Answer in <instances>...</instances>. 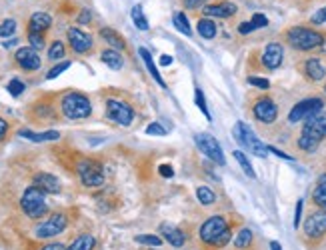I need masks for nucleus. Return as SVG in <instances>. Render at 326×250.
I'll return each instance as SVG.
<instances>
[{"label": "nucleus", "mask_w": 326, "mask_h": 250, "mask_svg": "<svg viewBox=\"0 0 326 250\" xmlns=\"http://www.w3.org/2000/svg\"><path fill=\"white\" fill-rule=\"evenodd\" d=\"M326 138V112H320L304 122L298 137V148L304 152H314L318 144Z\"/></svg>", "instance_id": "nucleus-1"}, {"label": "nucleus", "mask_w": 326, "mask_h": 250, "mask_svg": "<svg viewBox=\"0 0 326 250\" xmlns=\"http://www.w3.org/2000/svg\"><path fill=\"white\" fill-rule=\"evenodd\" d=\"M60 110L68 120H82L92 114V104L86 94L80 92H66L60 100Z\"/></svg>", "instance_id": "nucleus-2"}, {"label": "nucleus", "mask_w": 326, "mask_h": 250, "mask_svg": "<svg viewBox=\"0 0 326 250\" xmlns=\"http://www.w3.org/2000/svg\"><path fill=\"white\" fill-rule=\"evenodd\" d=\"M286 42L296 48V50H312V48H318L324 42V36L312 28H306V26H292L290 30H286Z\"/></svg>", "instance_id": "nucleus-3"}, {"label": "nucleus", "mask_w": 326, "mask_h": 250, "mask_svg": "<svg viewBox=\"0 0 326 250\" xmlns=\"http://www.w3.org/2000/svg\"><path fill=\"white\" fill-rule=\"evenodd\" d=\"M20 208L22 212L30 218V220H38L42 218L48 212V204H46V196L40 188H36L34 184L28 186L24 190L22 198H20Z\"/></svg>", "instance_id": "nucleus-4"}, {"label": "nucleus", "mask_w": 326, "mask_h": 250, "mask_svg": "<svg viewBox=\"0 0 326 250\" xmlns=\"http://www.w3.org/2000/svg\"><path fill=\"white\" fill-rule=\"evenodd\" d=\"M232 137L236 138L238 144H242L246 150H250V154H257L258 158H266V156H268V146L258 140L254 130H252L248 124L236 122L232 128Z\"/></svg>", "instance_id": "nucleus-5"}, {"label": "nucleus", "mask_w": 326, "mask_h": 250, "mask_svg": "<svg viewBox=\"0 0 326 250\" xmlns=\"http://www.w3.org/2000/svg\"><path fill=\"white\" fill-rule=\"evenodd\" d=\"M76 172L80 176V182L88 188H98L104 184V168L98 160L82 158L76 164Z\"/></svg>", "instance_id": "nucleus-6"}, {"label": "nucleus", "mask_w": 326, "mask_h": 250, "mask_svg": "<svg viewBox=\"0 0 326 250\" xmlns=\"http://www.w3.org/2000/svg\"><path fill=\"white\" fill-rule=\"evenodd\" d=\"M322 108H324V100L322 98H304V100L296 102L292 106V110L288 114V122H292V124L302 122V120L306 122L308 118L322 112Z\"/></svg>", "instance_id": "nucleus-7"}, {"label": "nucleus", "mask_w": 326, "mask_h": 250, "mask_svg": "<svg viewBox=\"0 0 326 250\" xmlns=\"http://www.w3.org/2000/svg\"><path fill=\"white\" fill-rule=\"evenodd\" d=\"M106 118L112 120L114 124L120 126H130L134 120V110L130 104L117 100V98H108L106 100Z\"/></svg>", "instance_id": "nucleus-8"}, {"label": "nucleus", "mask_w": 326, "mask_h": 250, "mask_svg": "<svg viewBox=\"0 0 326 250\" xmlns=\"http://www.w3.org/2000/svg\"><path fill=\"white\" fill-rule=\"evenodd\" d=\"M66 224H68L66 214L56 212V214H52L50 218H46L42 224H38V226L34 228V236H36V238H54V236H58V234L64 232Z\"/></svg>", "instance_id": "nucleus-9"}, {"label": "nucleus", "mask_w": 326, "mask_h": 250, "mask_svg": "<svg viewBox=\"0 0 326 250\" xmlns=\"http://www.w3.org/2000/svg\"><path fill=\"white\" fill-rule=\"evenodd\" d=\"M224 230H228V222H226V218L216 214V216H210L206 222H202L198 236H200V240H202V242H206L208 246H212V244H214V240H216V238H218Z\"/></svg>", "instance_id": "nucleus-10"}, {"label": "nucleus", "mask_w": 326, "mask_h": 250, "mask_svg": "<svg viewBox=\"0 0 326 250\" xmlns=\"http://www.w3.org/2000/svg\"><path fill=\"white\" fill-rule=\"evenodd\" d=\"M196 140V146L202 150V154H206L210 160H214L216 164H224L226 160H224V154H222V148H220V144H218V140L208 134V132H202V134H196L194 137Z\"/></svg>", "instance_id": "nucleus-11"}, {"label": "nucleus", "mask_w": 326, "mask_h": 250, "mask_svg": "<svg viewBox=\"0 0 326 250\" xmlns=\"http://www.w3.org/2000/svg\"><path fill=\"white\" fill-rule=\"evenodd\" d=\"M14 60H16V64H18L22 70H26V72H34V70L40 69V64H42L38 50L30 48V46L18 48L16 54H14Z\"/></svg>", "instance_id": "nucleus-12"}, {"label": "nucleus", "mask_w": 326, "mask_h": 250, "mask_svg": "<svg viewBox=\"0 0 326 250\" xmlns=\"http://www.w3.org/2000/svg\"><path fill=\"white\" fill-rule=\"evenodd\" d=\"M252 114H254V118L260 120V122L272 124V122L276 120V116H278V106H276L270 98H260V100L254 102V106H252Z\"/></svg>", "instance_id": "nucleus-13"}, {"label": "nucleus", "mask_w": 326, "mask_h": 250, "mask_svg": "<svg viewBox=\"0 0 326 250\" xmlns=\"http://www.w3.org/2000/svg\"><path fill=\"white\" fill-rule=\"evenodd\" d=\"M324 232H326V210L312 212L304 220V234L308 238H320Z\"/></svg>", "instance_id": "nucleus-14"}, {"label": "nucleus", "mask_w": 326, "mask_h": 250, "mask_svg": "<svg viewBox=\"0 0 326 250\" xmlns=\"http://www.w3.org/2000/svg\"><path fill=\"white\" fill-rule=\"evenodd\" d=\"M66 36H68L70 48L76 54H86V52L92 50V36L86 34V32H82L80 28H68Z\"/></svg>", "instance_id": "nucleus-15"}, {"label": "nucleus", "mask_w": 326, "mask_h": 250, "mask_svg": "<svg viewBox=\"0 0 326 250\" xmlns=\"http://www.w3.org/2000/svg\"><path fill=\"white\" fill-rule=\"evenodd\" d=\"M284 60V48L278 42H270L262 52V66L268 70H276Z\"/></svg>", "instance_id": "nucleus-16"}, {"label": "nucleus", "mask_w": 326, "mask_h": 250, "mask_svg": "<svg viewBox=\"0 0 326 250\" xmlns=\"http://www.w3.org/2000/svg\"><path fill=\"white\" fill-rule=\"evenodd\" d=\"M236 4L232 2H218V4H210L204 6L202 12L206 14V18H230L236 14Z\"/></svg>", "instance_id": "nucleus-17"}, {"label": "nucleus", "mask_w": 326, "mask_h": 250, "mask_svg": "<svg viewBox=\"0 0 326 250\" xmlns=\"http://www.w3.org/2000/svg\"><path fill=\"white\" fill-rule=\"evenodd\" d=\"M32 184H34L36 188H40L44 194H58V192H60V180H58L56 176L48 174V172H38V174H34Z\"/></svg>", "instance_id": "nucleus-18"}, {"label": "nucleus", "mask_w": 326, "mask_h": 250, "mask_svg": "<svg viewBox=\"0 0 326 250\" xmlns=\"http://www.w3.org/2000/svg\"><path fill=\"white\" fill-rule=\"evenodd\" d=\"M160 234H162L164 240L170 246H174V248H182L184 246V232L180 228H176L174 224H168V222L160 224Z\"/></svg>", "instance_id": "nucleus-19"}, {"label": "nucleus", "mask_w": 326, "mask_h": 250, "mask_svg": "<svg viewBox=\"0 0 326 250\" xmlns=\"http://www.w3.org/2000/svg\"><path fill=\"white\" fill-rule=\"evenodd\" d=\"M304 74H306L308 80L320 82V80L326 78V69L322 66V62H320L318 58H308V60L304 62Z\"/></svg>", "instance_id": "nucleus-20"}, {"label": "nucleus", "mask_w": 326, "mask_h": 250, "mask_svg": "<svg viewBox=\"0 0 326 250\" xmlns=\"http://www.w3.org/2000/svg\"><path fill=\"white\" fill-rule=\"evenodd\" d=\"M52 26V18L46 12H34L28 20V32H40L44 34V30H48Z\"/></svg>", "instance_id": "nucleus-21"}, {"label": "nucleus", "mask_w": 326, "mask_h": 250, "mask_svg": "<svg viewBox=\"0 0 326 250\" xmlns=\"http://www.w3.org/2000/svg\"><path fill=\"white\" fill-rule=\"evenodd\" d=\"M138 54H140V58H142V62L146 64V69H148V72H150V76L156 80V84H160L162 88H166V82H164V78H162V74L158 72V69H156V64H154V60H152V54L144 48V46H140L138 48Z\"/></svg>", "instance_id": "nucleus-22"}, {"label": "nucleus", "mask_w": 326, "mask_h": 250, "mask_svg": "<svg viewBox=\"0 0 326 250\" xmlns=\"http://www.w3.org/2000/svg\"><path fill=\"white\" fill-rule=\"evenodd\" d=\"M100 60L108 66V69L112 70H120L124 66V58H122V54L114 50V48H106V50H102V54H100Z\"/></svg>", "instance_id": "nucleus-23"}, {"label": "nucleus", "mask_w": 326, "mask_h": 250, "mask_svg": "<svg viewBox=\"0 0 326 250\" xmlns=\"http://www.w3.org/2000/svg\"><path fill=\"white\" fill-rule=\"evenodd\" d=\"M18 134H20L22 138L32 140V142H50V140H58V138H60V132H56V130H46V132H32V130H28V128H22Z\"/></svg>", "instance_id": "nucleus-24"}, {"label": "nucleus", "mask_w": 326, "mask_h": 250, "mask_svg": "<svg viewBox=\"0 0 326 250\" xmlns=\"http://www.w3.org/2000/svg\"><path fill=\"white\" fill-rule=\"evenodd\" d=\"M100 36H102V38H104L108 44L112 46L114 50H124V48H126L124 38L118 34L114 28H108V26H106V28H100Z\"/></svg>", "instance_id": "nucleus-25"}, {"label": "nucleus", "mask_w": 326, "mask_h": 250, "mask_svg": "<svg viewBox=\"0 0 326 250\" xmlns=\"http://www.w3.org/2000/svg\"><path fill=\"white\" fill-rule=\"evenodd\" d=\"M196 30H198V34H200L202 38H206V40H212V38L216 36V24H214V20H210V18H200L198 24H196Z\"/></svg>", "instance_id": "nucleus-26"}, {"label": "nucleus", "mask_w": 326, "mask_h": 250, "mask_svg": "<svg viewBox=\"0 0 326 250\" xmlns=\"http://www.w3.org/2000/svg\"><path fill=\"white\" fill-rule=\"evenodd\" d=\"M96 240H94L92 234H80L66 250H92Z\"/></svg>", "instance_id": "nucleus-27"}, {"label": "nucleus", "mask_w": 326, "mask_h": 250, "mask_svg": "<svg viewBox=\"0 0 326 250\" xmlns=\"http://www.w3.org/2000/svg\"><path fill=\"white\" fill-rule=\"evenodd\" d=\"M312 200L320 206V208H326V174H322V176L318 178V186H316L314 192H312Z\"/></svg>", "instance_id": "nucleus-28"}, {"label": "nucleus", "mask_w": 326, "mask_h": 250, "mask_svg": "<svg viewBox=\"0 0 326 250\" xmlns=\"http://www.w3.org/2000/svg\"><path fill=\"white\" fill-rule=\"evenodd\" d=\"M130 16H132V22L134 26L142 30V32H146L150 26H148V20H146V16H144V12H142V6L136 4V6H132V10H130Z\"/></svg>", "instance_id": "nucleus-29"}, {"label": "nucleus", "mask_w": 326, "mask_h": 250, "mask_svg": "<svg viewBox=\"0 0 326 250\" xmlns=\"http://www.w3.org/2000/svg\"><path fill=\"white\" fill-rule=\"evenodd\" d=\"M234 158H236V162L240 164V168L244 170V174H246L248 178H257V172H254V168H252L250 160L246 158V154H244L242 150H234Z\"/></svg>", "instance_id": "nucleus-30"}, {"label": "nucleus", "mask_w": 326, "mask_h": 250, "mask_svg": "<svg viewBox=\"0 0 326 250\" xmlns=\"http://www.w3.org/2000/svg\"><path fill=\"white\" fill-rule=\"evenodd\" d=\"M250 242H252V230H250V228H242V230L236 234V238H234V246L240 250L248 248Z\"/></svg>", "instance_id": "nucleus-31"}, {"label": "nucleus", "mask_w": 326, "mask_h": 250, "mask_svg": "<svg viewBox=\"0 0 326 250\" xmlns=\"http://www.w3.org/2000/svg\"><path fill=\"white\" fill-rule=\"evenodd\" d=\"M64 54H66V48H64V42H60V40H54L48 48V58L54 60V62L64 58Z\"/></svg>", "instance_id": "nucleus-32"}, {"label": "nucleus", "mask_w": 326, "mask_h": 250, "mask_svg": "<svg viewBox=\"0 0 326 250\" xmlns=\"http://www.w3.org/2000/svg\"><path fill=\"white\" fill-rule=\"evenodd\" d=\"M196 198L204 206H210V204H214L216 194H214L210 188H206V186H198V188H196Z\"/></svg>", "instance_id": "nucleus-33"}, {"label": "nucleus", "mask_w": 326, "mask_h": 250, "mask_svg": "<svg viewBox=\"0 0 326 250\" xmlns=\"http://www.w3.org/2000/svg\"><path fill=\"white\" fill-rule=\"evenodd\" d=\"M174 26L182 32V34H187V36H190L192 34V28H190V24H188V18H187V14L184 12H178V14H174Z\"/></svg>", "instance_id": "nucleus-34"}, {"label": "nucleus", "mask_w": 326, "mask_h": 250, "mask_svg": "<svg viewBox=\"0 0 326 250\" xmlns=\"http://www.w3.org/2000/svg\"><path fill=\"white\" fill-rule=\"evenodd\" d=\"M134 242L144 244V246H160V244H162V238L156 236V234H138V236L134 238Z\"/></svg>", "instance_id": "nucleus-35"}, {"label": "nucleus", "mask_w": 326, "mask_h": 250, "mask_svg": "<svg viewBox=\"0 0 326 250\" xmlns=\"http://www.w3.org/2000/svg\"><path fill=\"white\" fill-rule=\"evenodd\" d=\"M194 102H196V106L200 108V112L206 116V120H210V112H208V106H206V98H204V94L202 90L196 86L194 88Z\"/></svg>", "instance_id": "nucleus-36"}, {"label": "nucleus", "mask_w": 326, "mask_h": 250, "mask_svg": "<svg viewBox=\"0 0 326 250\" xmlns=\"http://www.w3.org/2000/svg\"><path fill=\"white\" fill-rule=\"evenodd\" d=\"M14 32H16V20L6 18V20L0 22V36H2V38H10Z\"/></svg>", "instance_id": "nucleus-37"}, {"label": "nucleus", "mask_w": 326, "mask_h": 250, "mask_svg": "<svg viewBox=\"0 0 326 250\" xmlns=\"http://www.w3.org/2000/svg\"><path fill=\"white\" fill-rule=\"evenodd\" d=\"M28 42H30V48H34V50H42L44 48V34H40V32H28Z\"/></svg>", "instance_id": "nucleus-38"}, {"label": "nucleus", "mask_w": 326, "mask_h": 250, "mask_svg": "<svg viewBox=\"0 0 326 250\" xmlns=\"http://www.w3.org/2000/svg\"><path fill=\"white\" fill-rule=\"evenodd\" d=\"M6 90L10 92V96H20V94L26 90V86H24L22 80H18V78H12V80L6 84Z\"/></svg>", "instance_id": "nucleus-39"}, {"label": "nucleus", "mask_w": 326, "mask_h": 250, "mask_svg": "<svg viewBox=\"0 0 326 250\" xmlns=\"http://www.w3.org/2000/svg\"><path fill=\"white\" fill-rule=\"evenodd\" d=\"M70 69V60H62V62H58L56 66H52V69L48 70L46 74V80H52V78H56V76H60L64 70Z\"/></svg>", "instance_id": "nucleus-40"}, {"label": "nucleus", "mask_w": 326, "mask_h": 250, "mask_svg": "<svg viewBox=\"0 0 326 250\" xmlns=\"http://www.w3.org/2000/svg\"><path fill=\"white\" fill-rule=\"evenodd\" d=\"M248 84L257 86L260 90H268L270 88V80L268 78H260V76H248Z\"/></svg>", "instance_id": "nucleus-41"}, {"label": "nucleus", "mask_w": 326, "mask_h": 250, "mask_svg": "<svg viewBox=\"0 0 326 250\" xmlns=\"http://www.w3.org/2000/svg\"><path fill=\"white\" fill-rule=\"evenodd\" d=\"M146 134H150V137H166V128L160 126L158 122H152V124L146 126Z\"/></svg>", "instance_id": "nucleus-42"}, {"label": "nucleus", "mask_w": 326, "mask_h": 250, "mask_svg": "<svg viewBox=\"0 0 326 250\" xmlns=\"http://www.w3.org/2000/svg\"><path fill=\"white\" fill-rule=\"evenodd\" d=\"M230 234H232V232H230V228H228V230H224V232H222V234L214 240V244H212V246H214V248H222V246L230 240Z\"/></svg>", "instance_id": "nucleus-43"}, {"label": "nucleus", "mask_w": 326, "mask_h": 250, "mask_svg": "<svg viewBox=\"0 0 326 250\" xmlns=\"http://www.w3.org/2000/svg\"><path fill=\"white\" fill-rule=\"evenodd\" d=\"M250 22L254 24V28H264V26H268V18L264 16V14H252V18H250Z\"/></svg>", "instance_id": "nucleus-44"}, {"label": "nucleus", "mask_w": 326, "mask_h": 250, "mask_svg": "<svg viewBox=\"0 0 326 250\" xmlns=\"http://www.w3.org/2000/svg\"><path fill=\"white\" fill-rule=\"evenodd\" d=\"M310 22L312 24H324L326 22V6L324 8H320V10H316V12L312 14Z\"/></svg>", "instance_id": "nucleus-45"}, {"label": "nucleus", "mask_w": 326, "mask_h": 250, "mask_svg": "<svg viewBox=\"0 0 326 250\" xmlns=\"http://www.w3.org/2000/svg\"><path fill=\"white\" fill-rule=\"evenodd\" d=\"M90 20H92V12L88 8H82L78 14V24H88Z\"/></svg>", "instance_id": "nucleus-46"}, {"label": "nucleus", "mask_w": 326, "mask_h": 250, "mask_svg": "<svg viewBox=\"0 0 326 250\" xmlns=\"http://www.w3.org/2000/svg\"><path fill=\"white\" fill-rule=\"evenodd\" d=\"M300 220H302V200L296 202V210H294V228L300 226Z\"/></svg>", "instance_id": "nucleus-47"}, {"label": "nucleus", "mask_w": 326, "mask_h": 250, "mask_svg": "<svg viewBox=\"0 0 326 250\" xmlns=\"http://www.w3.org/2000/svg\"><path fill=\"white\" fill-rule=\"evenodd\" d=\"M160 176H164V178H172L174 176V170H172V166L170 164H160Z\"/></svg>", "instance_id": "nucleus-48"}, {"label": "nucleus", "mask_w": 326, "mask_h": 250, "mask_svg": "<svg viewBox=\"0 0 326 250\" xmlns=\"http://www.w3.org/2000/svg\"><path fill=\"white\" fill-rule=\"evenodd\" d=\"M268 152H272V154H276L278 158H284V160H294L290 154H286V152H282V150H278L276 146H268Z\"/></svg>", "instance_id": "nucleus-49"}, {"label": "nucleus", "mask_w": 326, "mask_h": 250, "mask_svg": "<svg viewBox=\"0 0 326 250\" xmlns=\"http://www.w3.org/2000/svg\"><path fill=\"white\" fill-rule=\"evenodd\" d=\"M252 30H257L252 22H242L238 26V32H240V34H248V32H252Z\"/></svg>", "instance_id": "nucleus-50"}, {"label": "nucleus", "mask_w": 326, "mask_h": 250, "mask_svg": "<svg viewBox=\"0 0 326 250\" xmlns=\"http://www.w3.org/2000/svg\"><path fill=\"white\" fill-rule=\"evenodd\" d=\"M6 134H8V122L4 118H0V142L6 138Z\"/></svg>", "instance_id": "nucleus-51"}, {"label": "nucleus", "mask_w": 326, "mask_h": 250, "mask_svg": "<svg viewBox=\"0 0 326 250\" xmlns=\"http://www.w3.org/2000/svg\"><path fill=\"white\" fill-rule=\"evenodd\" d=\"M38 250H66V246L60 244V242H50V244H46V246H42V248Z\"/></svg>", "instance_id": "nucleus-52"}, {"label": "nucleus", "mask_w": 326, "mask_h": 250, "mask_svg": "<svg viewBox=\"0 0 326 250\" xmlns=\"http://www.w3.org/2000/svg\"><path fill=\"white\" fill-rule=\"evenodd\" d=\"M184 4H187L188 8H198V6H202L206 0H182Z\"/></svg>", "instance_id": "nucleus-53"}, {"label": "nucleus", "mask_w": 326, "mask_h": 250, "mask_svg": "<svg viewBox=\"0 0 326 250\" xmlns=\"http://www.w3.org/2000/svg\"><path fill=\"white\" fill-rule=\"evenodd\" d=\"M160 64H162V66H170V64H172V56L162 54V56H160Z\"/></svg>", "instance_id": "nucleus-54"}, {"label": "nucleus", "mask_w": 326, "mask_h": 250, "mask_svg": "<svg viewBox=\"0 0 326 250\" xmlns=\"http://www.w3.org/2000/svg\"><path fill=\"white\" fill-rule=\"evenodd\" d=\"M16 42H18L16 38H10V40H6V42H2V46H4V48H10V46H14V44H16Z\"/></svg>", "instance_id": "nucleus-55"}, {"label": "nucleus", "mask_w": 326, "mask_h": 250, "mask_svg": "<svg viewBox=\"0 0 326 250\" xmlns=\"http://www.w3.org/2000/svg\"><path fill=\"white\" fill-rule=\"evenodd\" d=\"M270 250H282V246H280V242H276V240H272V242H270Z\"/></svg>", "instance_id": "nucleus-56"}, {"label": "nucleus", "mask_w": 326, "mask_h": 250, "mask_svg": "<svg viewBox=\"0 0 326 250\" xmlns=\"http://www.w3.org/2000/svg\"><path fill=\"white\" fill-rule=\"evenodd\" d=\"M324 92H326V86H324Z\"/></svg>", "instance_id": "nucleus-57"}]
</instances>
